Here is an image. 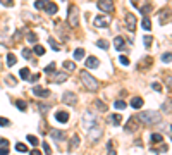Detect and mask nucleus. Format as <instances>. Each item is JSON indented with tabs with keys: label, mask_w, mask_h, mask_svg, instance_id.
<instances>
[{
	"label": "nucleus",
	"mask_w": 172,
	"mask_h": 155,
	"mask_svg": "<svg viewBox=\"0 0 172 155\" xmlns=\"http://www.w3.org/2000/svg\"><path fill=\"white\" fill-rule=\"evenodd\" d=\"M114 47H115V50H119V52L126 50V40L122 38V36H115V38H114Z\"/></svg>",
	"instance_id": "obj_14"
},
{
	"label": "nucleus",
	"mask_w": 172,
	"mask_h": 155,
	"mask_svg": "<svg viewBox=\"0 0 172 155\" xmlns=\"http://www.w3.org/2000/svg\"><path fill=\"white\" fill-rule=\"evenodd\" d=\"M52 79H53V83H57V85H62L64 81H67V74L65 73H55V74H52Z\"/></svg>",
	"instance_id": "obj_16"
},
{
	"label": "nucleus",
	"mask_w": 172,
	"mask_h": 155,
	"mask_svg": "<svg viewBox=\"0 0 172 155\" xmlns=\"http://www.w3.org/2000/svg\"><path fill=\"white\" fill-rule=\"evenodd\" d=\"M151 43H153V38H151L150 34H146L145 38H143V45H145V48H150Z\"/></svg>",
	"instance_id": "obj_32"
},
{
	"label": "nucleus",
	"mask_w": 172,
	"mask_h": 155,
	"mask_svg": "<svg viewBox=\"0 0 172 155\" xmlns=\"http://www.w3.org/2000/svg\"><path fill=\"white\" fill-rule=\"evenodd\" d=\"M162 112H165V114H170V112H172V100H165V102H163Z\"/></svg>",
	"instance_id": "obj_23"
},
{
	"label": "nucleus",
	"mask_w": 172,
	"mask_h": 155,
	"mask_svg": "<svg viewBox=\"0 0 172 155\" xmlns=\"http://www.w3.org/2000/svg\"><path fill=\"white\" fill-rule=\"evenodd\" d=\"M9 124H10V121H9V119H5V117H0V126H2V128H7Z\"/></svg>",
	"instance_id": "obj_46"
},
{
	"label": "nucleus",
	"mask_w": 172,
	"mask_h": 155,
	"mask_svg": "<svg viewBox=\"0 0 172 155\" xmlns=\"http://www.w3.org/2000/svg\"><path fill=\"white\" fill-rule=\"evenodd\" d=\"M151 90H155V91H158V93H160V91H162V85H160V83H157V81L151 83Z\"/></svg>",
	"instance_id": "obj_45"
},
{
	"label": "nucleus",
	"mask_w": 172,
	"mask_h": 155,
	"mask_svg": "<svg viewBox=\"0 0 172 155\" xmlns=\"http://www.w3.org/2000/svg\"><path fill=\"white\" fill-rule=\"evenodd\" d=\"M5 81L10 83V86H16V79H14L12 76H7V78H5Z\"/></svg>",
	"instance_id": "obj_51"
},
{
	"label": "nucleus",
	"mask_w": 172,
	"mask_h": 155,
	"mask_svg": "<svg viewBox=\"0 0 172 155\" xmlns=\"http://www.w3.org/2000/svg\"><path fill=\"white\" fill-rule=\"evenodd\" d=\"M81 124H83V128L84 129H93L95 126H98V121H96V116H95L93 112H90V110H86L84 114H83V119H81Z\"/></svg>",
	"instance_id": "obj_3"
},
{
	"label": "nucleus",
	"mask_w": 172,
	"mask_h": 155,
	"mask_svg": "<svg viewBox=\"0 0 172 155\" xmlns=\"http://www.w3.org/2000/svg\"><path fill=\"white\" fill-rule=\"evenodd\" d=\"M96 47L102 48V50H107V48H108V42H107V40H98V42H96Z\"/></svg>",
	"instance_id": "obj_33"
},
{
	"label": "nucleus",
	"mask_w": 172,
	"mask_h": 155,
	"mask_svg": "<svg viewBox=\"0 0 172 155\" xmlns=\"http://www.w3.org/2000/svg\"><path fill=\"white\" fill-rule=\"evenodd\" d=\"M33 95H34V97H38V98H48V97H50V90L41 88V86H34V88H33Z\"/></svg>",
	"instance_id": "obj_9"
},
{
	"label": "nucleus",
	"mask_w": 172,
	"mask_h": 155,
	"mask_svg": "<svg viewBox=\"0 0 172 155\" xmlns=\"http://www.w3.org/2000/svg\"><path fill=\"white\" fill-rule=\"evenodd\" d=\"M160 59H162V62L169 64V62H172V54H170V52H165V54H163V55L160 57Z\"/></svg>",
	"instance_id": "obj_34"
},
{
	"label": "nucleus",
	"mask_w": 172,
	"mask_h": 155,
	"mask_svg": "<svg viewBox=\"0 0 172 155\" xmlns=\"http://www.w3.org/2000/svg\"><path fill=\"white\" fill-rule=\"evenodd\" d=\"M40 110H43V114H45V110H48V105H43V103H40Z\"/></svg>",
	"instance_id": "obj_54"
},
{
	"label": "nucleus",
	"mask_w": 172,
	"mask_h": 155,
	"mask_svg": "<svg viewBox=\"0 0 172 155\" xmlns=\"http://www.w3.org/2000/svg\"><path fill=\"white\" fill-rule=\"evenodd\" d=\"M2 5H5V7H12L14 2L12 0H2Z\"/></svg>",
	"instance_id": "obj_50"
},
{
	"label": "nucleus",
	"mask_w": 172,
	"mask_h": 155,
	"mask_svg": "<svg viewBox=\"0 0 172 155\" xmlns=\"http://www.w3.org/2000/svg\"><path fill=\"white\" fill-rule=\"evenodd\" d=\"M62 102H64L65 105H71V107H74V105L77 103L76 93H72V91H65V93L62 95Z\"/></svg>",
	"instance_id": "obj_7"
},
{
	"label": "nucleus",
	"mask_w": 172,
	"mask_h": 155,
	"mask_svg": "<svg viewBox=\"0 0 172 155\" xmlns=\"http://www.w3.org/2000/svg\"><path fill=\"white\" fill-rule=\"evenodd\" d=\"M131 107H133V109H141L143 107V98H139V97L131 98Z\"/></svg>",
	"instance_id": "obj_21"
},
{
	"label": "nucleus",
	"mask_w": 172,
	"mask_h": 155,
	"mask_svg": "<svg viewBox=\"0 0 172 155\" xmlns=\"http://www.w3.org/2000/svg\"><path fill=\"white\" fill-rule=\"evenodd\" d=\"M95 103H96V107H98L102 112H107V105H105V103H103V102H100V100H96V102H95Z\"/></svg>",
	"instance_id": "obj_42"
},
{
	"label": "nucleus",
	"mask_w": 172,
	"mask_h": 155,
	"mask_svg": "<svg viewBox=\"0 0 172 155\" xmlns=\"http://www.w3.org/2000/svg\"><path fill=\"white\" fill-rule=\"evenodd\" d=\"M84 64H86V67H88V69H96V67L100 66V60L96 59L95 55H90L88 59H86Z\"/></svg>",
	"instance_id": "obj_13"
},
{
	"label": "nucleus",
	"mask_w": 172,
	"mask_h": 155,
	"mask_svg": "<svg viewBox=\"0 0 172 155\" xmlns=\"http://www.w3.org/2000/svg\"><path fill=\"white\" fill-rule=\"evenodd\" d=\"M45 10H47L50 16H53V14H57L59 7H57V4H53V2H47V5H45Z\"/></svg>",
	"instance_id": "obj_19"
},
{
	"label": "nucleus",
	"mask_w": 172,
	"mask_h": 155,
	"mask_svg": "<svg viewBox=\"0 0 172 155\" xmlns=\"http://www.w3.org/2000/svg\"><path fill=\"white\" fill-rule=\"evenodd\" d=\"M57 71H55V62H50V64L45 67V74L47 76H52V74H55Z\"/></svg>",
	"instance_id": "obj_24"
},
{
	"label": "nucleus",
	"mask_w": 172,
	"mask_h": 155,
	"mask_svg": "<svg viewBox=\"0 0 172 155\" xmlns=\"http://www.w3.org/2000/svg\"><path fill=\"white\" fill-rule=\"evenodd\" d=\"M108 121H110L114 126H119L120 122H122V116H120V114H112V116L108 117Z\"/></svg>",
	"instance_id": "obj_20"
},
{
	"label": "nucleus",
	"mask_w": 172,
	"mask_h": 155,
	"mask_svg": "<svg viewBox=\"0 0 172 155\" xmlns=\"http://www.w3.org/2000/svg\"><path fill=\"white\" fill-rule=\"evenodd\" d=\"M29 155H41V152H40L38 148H33V150L29 152Z\"/></svg>",
	"instance_id": "obj_53"
},
{
	"label": "nucleus",
	"mask_w": 172,
	"mask_h": 155,
	"mask_svg": "<svg viewBox=\"0 0 172 155\" xmlns=\"http://www.w3.org/2000/svg\"><path fill=\"white\" fill-rule=\"evenodd\" d=\"M26 140H28V143H29V145H33L34 148H36V146L40 145L38 136H34V134H28V136H26Z\"/></svg>",
	"instance_id": "obj_22"
},
{
	"label": "nucleus",
	"mask_w": 172,
	"mask_h": 155,
	"mask_svg": "<svg viewBox=\"0 0 172 155\" xmlns=\"http://www.w3.org/2000/svg\"><path fill=\"white\" fill-rule=\"evenodd\" d=\"M119 62L122 66H129V59H127V55H120L119 57Z\"/></svg>",
	"instance_id": "obj_44"
},
{
	"label": "nucleus",
	"mask_w": 172,
	"mask_h": 155,
	"mask_svg": "<svg viewBox=\"0 0 172 155\" xmlns=\"http://www.w3.org/2000/svg\"><path fill=\"white\" fill-rule=\"evenodd\" d=\"M167 86L172 90V76H169V78H167Z\"/></svg>",
	"instance_id": "obj_55"
},
{
	"label": "nucleus",
	"mask_w": 172,
	"mask_h": 155,
	"mask_svg": "<svg viewBox=\"0 0 172 155\" xmlns=\"http://www.w3.org/2000/svg\"><path fill=\"white\" fill-rule=\"evenodd\" d=\"M96 7H98L103 14H112L114 9H115V5H114L112 0H100V2H96Z\"/></svg>",
	"instance_id": "obj_5"
},
{
	"label": "nucleus",
	"mask_w": 172,
	"mask_h": 155,
	"mask_svg": "<svg viewBox=\"0 0 172 155\" xmlns=\"http://www.w3.org/2000/svg\"><path fill=\"white\" fill-rule=\"evenodd\" d=\"M69 26L71 28H77V24H79V16H77V9L76 5H69Z\"/></svg>",
	"instance_id": "obj_4"
},
{
	"label": "nucleus",
	"mask_w": 172,
	"mask_h": 155,
	"mask_svg": "<svg viewBox=\"0 0 172 155\" xmlns=\"http://www.w3.org/2000/svg\"><path fill=\"white\" fill-rule=\"evenodd\" d=\"M36 40H38V36L34 33H28V42L29 43H36Z\"/></svg>",
	"instance_id": "obj_43"
},
{
	"label": "nucleus",
	"mask_w": 172,
	"mask_h": 155,
	"mask_svg": "<svg viewBox=\"0 0 172 155\" xmlns=\"http://www.w3.org/2000/svg\"><path fill=\"white\" fill-rule=\"evenodd\" d=\"M141 26H143V30H145V31H150V30H151V21H150V17H148V16L143 17Z\"/></svg>",
	"instance_id": "obj_25"
},
{
	"label": "nucleus",
	"mask_w": 172,
	"mask_h": 155,
	"mask_svg": "<svg viewBox=\"0 0 172 155\" xmlns=\"http://www.w3.org/2000/svg\"><path fill=\"white\" fill-rule=\"evenodd\" d=\"M0 146H7L9 148V140H5V138L0 136Z\"/></svg>",
	"instance_id": "obj_49"
},
{
	"label": "nucleus",
	"mask_w": 172,
	"mask_h": 155,
	"mask_svg": "<svg viewBox=\"0 0 172 155\" xmlns=\"http://www.w3.org/2000/svg\"><path fill=\"white\" fill-rule=\"evenodd\" d=\"M7 153H9L7 146H0V155H7Z\"/></svg>",
	"instance_id": "obj_52"
},
{
	"label": "nucleus",
	"mask_w": 172,
	"mask_h": 155,
	"mask_svg": "<svg viewBox=\"0 0 172 155\" xmlns=\"http://www.w3.org/2000/svg\"><path fill=\"white\" fill-rule=\"evenodd\" d=\"M55 121L57 122H62V124H65L69 121V112H65V110H57L55 112Z\"/></svg>",
	"instance_id": "obj_12"
},
{
	"label": "nucleus",
	"mask_w": 172,
	"mask_h": 155,
	"mask_svg": "<svg viewBox=\"0 0 172 155\" xmlns=\"http://www.w3.org/2000/svg\"><path fill=\"white\" fill-rule=\"evenodd\" d=\"M150 141L153 143V145H155V143H162L163 138H162V134H160V133H153V134L150 136Z\"/></svg>",
	"instance_id": "obj_27"
},
{
	"label": "nucleus",
	"mask_w": 172,
	"mask_h": 155,
	"mask_svg": "<svg viewBox=\"0 0 172 155\" xmlns=\"http://www.w3.org/2000/svg\"><path fill=\"white\" fill-rule=\"evenodd\" d=\"M139 10H141L143 17H146V14H148V12H150V10H151V5H150V4H148V5H143V7L139 9Z\"/></svg>",
	"instance_id": "obj_39"
},
{
	"label": "nucleus",
	"mask_w": 172,
	"mask_h": 155,
	"mask_svg": "<svg viewBox=\"0 0 172 155\" xmlns=\"http://www.w3.org/2000/svg\"><path fill=\"white\" fill-rule=\"evenodd\" d=\"M169 14H170V9H162L158 12L160 16V24H165V22L169 21Z\"/></svg>",
	"instance_id": "obj_18"
},
{
	"label": "nucleus",
	"mask_w": 172,
	"mask_h": 155,
	"mask_svg": "<svg viewBox=\"0 0 172 155\" xmlns=\"http://www.w3.org/2000/svg\"><path fill=\"white\" fill-rule=\"evenodd\" d=\"M108 155H117V152H114V150L110 148V150H108Z\"/></svg>",
	"instance_id": "obj_57"
},
{
	"label": "nucleus",
	"mask_w": 172,
	"mask_h": 155,
	"mask_svg": "<svg viewBox=\"0 0 172 155\" xmlns=\"http://www.w3.org/2000/svg\"><path fill=\"white\" fill-rule=\"evenodd\" d=\"M79 76H81V81H83V85H84V88L86 90H90V91H96L100 88V85H98V81L95 79L93 76H91L88 71H81L79 73Z\"/></svg>",
	"instance_id": "obj_2"
},
{
	"label": "nucleus",
	"mask_w": 172,
	"mask_h": 155,
	"mask_svg": "<svg viewBox=\"0 0 172 155\" xmlns=\"http://www.w3.org/2000/svg\"><path fill=\"white\" fill-rule=\"evenodd\" d=\"M38 78H40V74H34V76H29V79H31V81H38Z\"/></svg>",
	"instance_id": "obj_56"
},
{
	"label": "nucleus",
	"mask_w": 172,
	"mask_h": 155,
	"mask_svg": "<svg viewBox=\"0 0 172 155\" xmlns=\"http://www.w3.org/2000/svg\"><path fill=\"white\" fill-rule=\"evenodd\" d=\"M34 54H36V55H43V54H45V48H43L41 45H34Z\"/></svg>",
	"instance_id": "obj_40"
},
{
	"label": "nucleus",
	"mask_w": 172,
	"mask_h": 155,
	"mask_svg": "<svg viewBox=\"0 0 172 155\" xmlns=\"http://www.w3.org/2000/svg\"><path fill=\"white\" fill-rule=\"evenodd\" d=\"M114 107H115L117 110H124V109L127 107V103H126L124 100H115V102H114Z\"/></svg>",
	"instance_id": "obj_29"
},
{
	"label": "nucleus",
	"mask_w": 172,
	"mask_h": 155,
	"mask_svg": "<svg viewBox=\"0 0 172 155\" xmlns=\"http://www.w3.org/2000/svg\"><path fill=\"white\" fill-rule=\"evenodd\" d=\"M83 57H84V48H76V50H74V59L81 60Z\"/></svg>",
	"instance_id": "obj_30"
},
{
	"label": "nucleus",
	"mask_w": 172,
	"mask_h": 155,
	"mask_svg": "<svg viewBox=\"0 0 172 155\" xmlns=\"http://www.w3.org/2000/svg\"><path fill=\"white\" fill-rule=\"evenodd\" d=\"M110 22H112V17L108 16V14H103V16H96V17L93 19V24L96 26V28H107Z\"/></svg>",
	"instance_id": "obj_6"
},
{
	"label": "nucleus",
	"mask_w": 172,
	"mask_h": 155,
	"mask_svg": "<svg viewBox=\"0 0 172 155\" xmlns=\"http://www.w3.org/2000/svg\"><path fill=\"white\" fill-rule=\"evenodd\" d=\"M16 107L19 109V110H22V112H24L26 109H28V103H26V102H22V100H17V102H16Z\"/></svg>",
	"instance_id": "obj_35"
},
{
	"label": "nucleus",
	"mask_w": 172,
	"mask_h": 155,
	"mask_svg": "<svg viewBox=\"0 0 172 155\" xmlns=\"http://www.w3.org/2000/svg\"><path fill=\"white\" fill-rule=\"evenodd\" d=\"M16 150H17V152H21V153H26V152H28V146H26L24 143L19 141V143L16 145Z\"/></svg>",
	"instance_id": "obj_36"
},
{
	"label": "nucleus",
	"mask_w": 172,
	"mask_h": 155,
	"mask_svg": "<svg viewBox=\"0 0 172 155\" xmlns=\"http://www.w3.org/2000/svg\"><path fill=\"white\" fill-rule=\"evenodd\" d=\"M138 126H139V124H138V119H136V117H131V119L127 121V124H126L124 129L127 131V133H129V131L133 133V131H136V129H138Z\"/></svg>",
	"instance_id": "obj_15"
},
{
	"label": "nucleus",
	"mask_w": 172,
	"mask_h": 155,
	"mask_svg": "<svg viewBox=\"0 0 172 155\" xmlns=\"http://www.w3.org/2000/svg\"><path fill=\"white\" fill-rule=\"evenodd\" d=\"M139 122H145L148 126H153V124H158L160 121H162V116H160V112H155V110H145V112H139L136 117Z\"/></svg>",
	"instance_id": "obj_1"
},
{
	"label": "nucleus",
	"mask_w": 172,
	"mask_h": 155,
	"mask_svg": "<svg viewBox=\"0 0 172 155\" xmlns=\"http://www.w3.org/2000/svg\"><path fill=\"white\" fill-rule=\"evenodd\" d=\"M33 5H34V9H45V5H47V0H36Z\"/></svg>",
	"instance_id": "obj_38"
},
{
	"label": "nucleus",
	"mask_w": 172,
	"mask_h": 155,
	"mask_svg": "<svg viewBox=\"0 0 172 155\" xmlns=\"http://www.w3.org/2000/svg\"><path fill=\"white\" fill-rule=\"evenodd\" d=\"M102 134H103V131H102V128H100V126H95L93 129H90V131H88V138H90L93 143L98 141L100 138H102Z\"/></svg>",
	"instance_id": "obj_8"
},
{
	"label": "nucleus",
	"mask_w": 172,
	"mask_h": 155,
	"mask_svg": "<svg viewBox=\"0 0 172 155\" xmlns=\"http://www.w3.org/2000/svg\"><path fill=\"white\" fill-rule=\"evenodd\" d=\"M48 43H50V47L53 48L55 52H59V50H60V45H59V43H57L53 38H48Z\"/></svg>",
	"instance_id": "obj_37"
},
{
	"label": "nucleus",
	"mask_w": 172,
	"mask_h": 155,
	"mask_svg": "<svg viewBox=\"0 0 172 155\" xmlns=\"http://www.w3.org/2000/svg\"><path fill=\"white\" fill-rule=\"evenodd\" d=\"M79 143H81L79 136H77V134H74V136L69 140V152H72L74 148H77V146H79Z\"/></svg>",
	"instance_id": "obj_17"
},
{
	"label": "nucleus",
	"mask_w": 172,
	"mask_h": 155,
	"mask_svg": "<svg viewBox=\"0 0 172 155\" xmlns=\"http://www.w3.org/2000/svg\"><path fill=\"white\" fill-rule=\"evenodd\" d=\"M50 136H52V140H55V141H62V140H65V133L62 131V129H52Z\"/></svg>",
	"instance_id": "obj_11"
},
{
	"label": "nucleus",
	"mask_w": 172,
	"mask_h": 155,
	"mask_svg": "<svg viewBox=\"0 0 172 155\" xmlns=\"http://www.w3.org/2000/svg\"><path fill=\"white\" fill-rule=\"evenodd\" d=\"M126 26H127V31H131V33L136 30V17H134L133 14H127V16H126Z\"/></svg>",
	"instance_id": "obj_10"
},
{
	"label": "nucleus",
	"mask_w": 172,
	"mask_h": 155,
	"mask_svg": "<svg viewBox=\"0 0 172 155\" xmlns=\"http://www.w3.org/2000/svg\"><path fill=\"white\" fill-rule=\"evenodd\" d=\"M62 66H64V69H67V71H76V62L64 60V62H62Z\"/></svg>",
	"instance_id": "obj_28"
},
{
	"label": "nucleus",
	"mask_w": 172,
	"mask_h": 155,
	"mask_svg": "<svg viewBox=\"0 0 172 155\" xmlns=\"http://www.w3.org/2000/svg\"><path fill=\"white\" fill-rule=\"evenodd\" d=\"M19 76H21V79H29V69L22 67L21 71H19Z\"/></svg>",
	"instance_id": "obj_31"
},
{
	"label": "nucleus",
	"mask_w": 172,
	"mask_h": 155,
	"mask_svg": "<svg viewBox=\"0 0 172 155\" xmlns=\"http://www.w3.org/2000/svg\"><path fill=\"white\" fill-rule=\"evenodd\" d=\"M5 62H7L9 67H12V66H16L17 59H16V55H14V54H7V59H5Z\"/></svg>",
	"instance_id": "obj_26"
},
{
	"label": "nucleus",
	"mask_w": 172,
	"mask_h": 155,
	"mask_svg": "<svg viewBox=\"0 0 172 155\" xmlns=\"http://www.w3.org/2000/svg\"><path fill=\"white\" fill-rule=\"evenodd\" d=\"M153 152H167V145H160V148H153Z\"/></svg>",
	"instance_id": "obj_48"
},
{
	"label": "nucleus",
	"mask_w": 172,
	"mask_h": 155,
	"mask_svg": "<svg viewBox=\"0 0 172 155\" xmlns=\"http://www.w3.org/2000/svg\"><path fill=\"white\" fill-rule=\"evenodd\" d=\"M22 59H26V60L31 59V50L29 48H22Z\"/></svg>",
	"instance_id": "obj_41"
},
{
	"label": "nucleus",
	"mask_w": 172,
	"mask_h": 155,
	"mask_svg": "<svg viewBox=\"0 0 172 155\" xmlns=\"http://www.w3.org/2000/svg\"><path fill=\"white\" fill-rule=\"evenodd\" d=\"M43 150H45V153H47V155H50L52 148H50V145H48V143H47V141L43 143Z\"/></svg>",
	"instance_id": "obj_47"
}]
</instances>
